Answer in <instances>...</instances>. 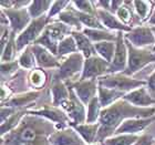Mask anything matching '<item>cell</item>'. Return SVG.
Here are the masks:
<instances>
[{
    "label": "cell",
    "instance_id": "obj_23",
    "mask_svg": "<svg viewBox=\"0 0 155 145\" xmlns=\"http://www.w3.org/2000/svg\"><path fill=\"white\" fill-rule=\"evenodd\" d=\"M71 36L75 40L78 51L80 52V53H82V55L85 59H89L91 57L97 55V51H95V48H94V43L91 42L90 39L87 38L82 31H75V30H73Z\"/></svg>",
    "mask_w": 155,
    "mask_h": 145
},
{
    "label": "cell",
    "instance_id": "obj_16",
    "mask_svg": "<svg viewBox=\"0 0 155 145\" xmlns=\"http://www.w3.org/2000/svg\"><path fill=\"white\" fill-rule=\"evenodd\" d=\"M42 95V91H27L22 93L15 94L10 97L6 103L1 104V107H9L15 109H28L35 105V102Z\"/></svg>",
    "mask_w": 155,
    "mask_h": 145
},
{
    "label": "cell",
    "instance_id": "obj_1",
    "mask_svg": "<svg viewBox=\"0 0 155 145\" xmlns=\"http://www.w3.org/2000/svg\"><path fill=\"white\" fill-rule=\"evenodd\" d=\"M155 116V107H136L125 100H119L110 107L102 110L99 119L100 131L97 143L102 144L107 139L114 135L115 131L124 121L129 119H147Z\"/></svg>",
    "mask_w": 155,
    "mask_h": 145
},
{
    "label": "cell",
    "instance_id": "obj_9",
    "mask_svg": "<svg viewBox=\"0 0 155 145\" xmlns=\"http://www.w3.org/2000/svg\"><path fill=\"white\" fill-rule=\"evenodd\" d=\"M124 32H117V39H116V48L114 58L110 63L107 74L114 73H123L127 67V59H129V52L127 47L125 43Z\"/></svg>",
    "mask_w": 155,
    "mask_h": 145
},
{
    "label": "cell",
    "instance_id": "obj_15",
    "mask_svg": "<svg viewBox=\"0 0 155 145\" xmlns=\"http://www.w3.org/2000/svg\"><path fill=\"white\" fill-rule=\"evenodd\" d=\"M155 122V116L147 117V119H129L120 125L115 131L114 135L120 134H132V135H141L149 127L152 123Z\"/></svg>",
    "mask_w": 155,
    "mask_h": 145
},
{
    "label": "cell",
    "instance_id": "obj_47",
    "mask_svg": "<svg viewBox=\"0 0 155 145\" xmlns=\"http://www.w3.org/2000/svg\"><path fill=\"white\" fill-rule=\"evenodd\" d=\"M152 5H153V8L155 9V1H152Z\"/></svg>",
    "mask_w": 155,
    "mask_h": 145
},
{
    "label": "cell",
    "instance_id": "obj_12",
    "mask_svg": "<svg viewBox=\"0 0 155 145\" xmlns=\"http://www.w3.org/2000/svg\"><path fill=\"white\" fill-rule=\"evenodd\" d=\"M67 84L74 91L77 97L80 99V101L85 107L97 95V87H99V80L97 79L75 81V82H72V83L69 82Z\"/></svg>",
    "mask_w": 155,
    "mask_h": 145
},
{
    "label": "cell",
    "instance_id": "obj_35",
    "mask_svg": "<svg viewBox=\"0 0 155 145\" xmlns=\"http://www.w3.org/2000/svg\"><path fill=\"white\" fill-rule=\"evenodd\" d=\"M139 137L140 135H132V134L113 135L105 140L102 145H133L139 140Z\"/></svg>",
    "mask_w": 155,
    "mask_h": 145
},
{
    "label": "cell",
    "instance_id": "obj_28",
    "mask_svg": "<svg viewBox=\"0 0 155 145\" xmlns=\"http://www.w3.org/2000/svg\"><path fill=\"white\" fill-rule=\"evenodd\" d=\"M27 111L28 109H21L15 112L12 115L8 117L3 123H1V136H5L6 134L10 133L11 131L16 129L19 125L22 119L27 115Z\"/></svg>",
    "mask_w": 155,
    "mask_h": 145
},
{
    "label": "cell",
    "instance_id": "obj_3",
    "mask_svg": "<svg viewBox=\"0 0 155 145\" xmlns=\"http://www.w3.org/2000/svg\"><path fill=\"white\" fill-rule=\"evenodd\" d=\"M129 59H127V67L123 73L129 77H133L136 72L141 71L146 65L155 63V52L153 49L136 48L132 45L127 40H125Z\"/></svg>",
    "mask_w": 155,
    "mask_h": 145
},
{
    "label": "cell",
    "instance_id": "obj_18",
    "mask_svg": "<svg viewBox=\"0 0 155 145\" xmlns=\"http://www.w3.org/2000/svg\"><path fill=\"white\" fill-rule=\"evenodd\" d=\"M97 16L101 23L103 25V27L109 31H113V32H124L127 33L130 32L133 28L129 26H125L123 22H121L119 18L114 15V13L107 11L103 9H97Z\"/></svg>",
    "mask_w": 155,
    "mask_h": 145
},
{
    "label": "cell",
    "instance_id": "obj_44",
    "mask_svg": "<svg viewBox=\"0 0 155 145\" xmlns=\"http://www.w3.org/2000/svg\"><path fill=\"white\" fill-rule=\"evenodd\" d=\"M123 3L124 0H111V12L115 15L116 11L123 6Z\"/></svg>",
    "mask_w": 155,
    "mask_h": 145
},
{
    "label": "cell",
    "instance_id": "obj_38",
    "mask_svg": "<svg viewBox=\"0 0 155 145\" xmlns=\"http://www.w3.org/2000/svg\"><path fill=\"white\" fill-rule=\"evenodd\" d=\"M71 3L72 6L75 8V10L80 11V12L97 16V5H95V1H91V0H78V1H71Z\"/></svg>",
    "mask_w": 155,
    "mask_h": 145
},
{
    "label": "cell",
    "instance_id": "obj_46",
    "mask_svg": "<svg viewBox=\"0 0 155 145\" xmlns=\"http://www.w3.org/2000/svg\"><path fill=\"white\" fill-rule=\"evenodd\" d=\"M152 28V31H153V33H154V36H155V27H151ZM153 51L155 52V45H154V48H153Z\"/></svg>",
    "mask_w": 155,
    "mask_h": 145
},
{
    "label": "cell",
    "instance_id": "obj_42",
    "mask_svg": "<svg viewBox=\"0 0 155 145\" xmlns=\"http://www.w3.org/2000/svg\"><path fill=\"white\" fill-rule=\"evenodd\" d=\"M146 89L149 91L150 95L155 100V69L146 80Z\"/></svg>",
    "mask_w": 155,
    "mask_h": 145
},
{
    "label": "cell",
    "instance_id": "obj_17",
    "mask_svg": "<svg viewBox=\"0 0 155 145\" xmlns=\"http://www.w3.org/2000/svg\"><path fill=\"white\" fill-rule=\"evenodd\" d=\"M32 52L36 57L37 67L41 69H55L58 70L61 64V60L57 55L52 54L51 52L43 48L42 45L32 44Z\"/></svg>",
    "mask_w": 155,
    "mask_h": 145
},
{
    "label": "cell",
    "instance_id": "obj_27",
    "mask_svg": "<svg viewBox=\"0 0 155 145\" xmlns=\"http://www.w3.org/2000/svg\"><path fill=\"white\" fill-rule=\"evenodd\" d=\"M53 1L51 0H35L28 7L29 15L32 19H38L43 16H47L51 9Z\"/></svg>",
    "mask_w": 155,
    "mask_h": 145
},
{
    "label": "cell",
    "instance_id": "obj_22",
    "mask_svg": "<svg viewBox=\"0 0 155 145\" xmlns=\"http://www.w3.org/2000/svg\"><path fill=\"white\" fill-rule=\"evenodd\" d=\"M49 77L45 69L36 68L27 75V87L31 91H42L48 83Z\"/></svg>",
    "mask_w": 155,
    "mask_h": 145
},
{
    "label": "cell",
    "instance_id": "obj_13",
    "mask_svg": "<svg viewBox=\"0 0 155 145\" xmlns=\"http://www.w3.org/2000/svg\"><path fill=\"white\" fill-rule=\"evenodd\" d=\"M7 16L10 23V29L15 32L17 36H19L27 27L32 21V18L30 17L28 8L23 9H1Z\"/></svg>",
    "mask_w": 155,
    "mask_h": 145
},
{
    "label": "cell",
    "instance_id": "obj_10",
    "mask_svg": "<svg viewBox=\"0 0 155 145\" xmlns=\"http://www.w3.org/2000/svg\"><path fill=\"white\" fill-rule=\"evenodd\" d=\"M61 109L68 114L69 119L71 120V123L73 124H82L87 122L85 105L81 102L71 87H70V97L64 104H62Z\"/></svg>",
    "mask_w": 155,
    "mask_h": 145
},
{
    "label": "cell",
    "instance_id": "obj_31",
    "mask_svg": "<svg viewBox=\"0 0 155 145\" xmlns=\"http://www.w3.org/2000/svg\"><path fill=\"white\" fill-rule=\"evenodd\" d=\"M77 52L79 51H78L74 38L72 36H68L60 42V44L58 47V55L57 57L61 60V59L65 58L70 54H73V53H77Z\"/></svg>",
    "mask_w": 155,
    "mask_h": 145
},
{
    "label": "cell",
    "instance_id": "obj_48",
    "mask_svg": "<svg viewBox=\"0 0 155 145\" xmlns=\"http://www.w3.org/2000/svg\"><path fill=\"white\" fill-rule=\"evenodd\" d=\"M90 145H102V144H99V143H95V144H90Z\"/></svg>",
    "mask_w": 155,
    "mask_h": 145
},
{
    "label": "cell",
    "instance_id": "obj_33",
    "mask_svg": "<svg viewBox=\"0 0 155 145\" xmlns=\"http://www.w3.org/2000/svg\"><path fill=\"white\" fill-rule=\"evenodd\" d=\"M17 53H18V50H17V35L11 31L9 42L7 43L5 50L1 52V63L16 60L15 58H16Z\"/></svg>",
    "mask_w": 155,
    "mask_h": 145
},
{
    "label": "cell",
    "instance_id": "obj_20",
    "mask_svg": "<svg viewBox=\"0 0 155 145\" xmlns=\"http://www.w3.org/2000/svg\"><path fill=\"white\" fill-rule=\"evenodd\" d=\"M123 100H125L126 102H129L130 104H132L134 107H143V109L152 107L153 105H155V100L150 95L146 87H139V89L125 94Z\"/></svg>",
    "mask_w": 155,
    "mask_h": 145
},
{
    "label": "cell",
    "instance_id": "obj_7",
    "mask_svg": "<svg viewBox=\"0 0 155 145\" xmlns=\"http://www.w3.org/2000/svg\"><path fill=\"white\" fill-rule=\"evenodd\" d=\"M27 114L35 116H40L48 120L49 122L53 123L57 130H62L70 126L71 120L69 119L68 114L61 109L53 105H42L39 109H30L27 111Z\"/></svg>",
    "mask_w": 155,
    "mask_h": 145
},
{
    "label": "cell",
    "instance_id": "obj_26",
    "mask_svg": "<svg viewBox=\"0 0 155 145\" xmlns=\"http://www.w3.org/2000/svg\"><path fill=\"white\" fill-rule=\"evenodd\" d=\"M58 21L64 23V25H67L72 30H75V31H82L83 30V26H82V23H81L80 19H79L77 11H75L74 7L72 6V3L63 12L59 15Z\"/></svg>",
    "mask_w": 155,
    "mask_h": 145
},
{
    "label": "cell",
    "instance_id": "obj_8",
    "mask_svg": "<svg viewBox=\"0 0 155 145\" xmlns=\"http://www.w3.org/2000/svg\"><path fill=\"white\" fill-rule=\"evenodd\" d=\"M109 67H110V63L99 55H94V57H91L89 59H85L83 71H82L78 81L99 79V77L107 74Z\"/></svg>",
    "mask_w": 155,
    "mask_h": 145
},
{
    "label": "cell",
    "instance_id": "obj_30",
    "mask_svg": "<svg viewBox=\"0 0 155 145\" xmlns=\"http://www.w3.org/2000/svg\"><path fill=\"white\" fill-rule=\"evenodd\" d=\"M133 7H134V11H135L136 16L139 17L142 22H144V21L147 22V20L150 19V17L154 10L152 1H144V0L133 1Z\"/></svg>",
    "mask_w": 155,
    "mask_h": 145
},
{
    "label": "cell",
    "instance_id": "obj_4",
    "mask_svg": "<svg viewBox=\"0 0 155 145\" xmlns=\"http://www.w3.org/2000/svg\"><path fill=\"white\" fill-rule=\"evenodd\" d=\"M97 80H99V85L113 89V90L120 91L125 94L130 93L139 87H146V80L134 79L132 77L125 75L124 73L105 74L103 77H99Z\"/></svg>",
    "mask_w": 155,
    "mask_h": 145
},
{
    "label": "cell",
    "instance_id": "obj_25",
    "mask_svg": "<svg viewBox=\"0 0 155 145\" xmlns=\"http://www.w3.org/2000/svg\"><path fill=\"white\" fill-rule=\"evenodd\" d=\"M82 32L90 39L91 42H93L94 44L105 41L115 42L116 39H117V32L109 31L107 29H87V28H83Z\"/></svg>",
    "mask_w": 155,
    "mask_h": 145
},
{
    "label": "cell",
    "instance_id": "obj_36",
    "mask_svg": "<svg viewBox=\"0 0 155 145\" xmlns=\"http://www.w3.org/2000/svg\"><path fill=\"white\" fill-rule=\"evenodd\" d=\"M75 11H77V15L79 17V19H80L83 28H87V29H105L103 25L101 23V21L99 20L97 16L82 13L80 11H78V10H75Z\"/></svg>",
    "mask_w": 155,
    "mask_h": 145
},
{
    "label": "cell",
    "instance_id": "obj_5",
    "mask_svg": "<svg viewBox=\"0 0 155 145\" xmlns=\"http://www.w3.org/2000/svg\"><path fill=\"white\" fill-rule=\"evenodd\" d=\"M84 61H85V58L80 52H77V53H73V54H70L61 59L60 68L55 71L52 77L64 81L67 83L74 82L73 79L75 75H78L79 73L81 75L83 71Z\"/></svg>",
    "mask_w": 155,
    "mask_h": 145
},
{
    "label": "cell",
    "instance_id": "obj_40",
    "mask_svg": "<svg viewBox=\"0 0 155 145\" xmlns=\"http://www.w3.org/2000/svg\"><path fill=\"white\" fill-rule=\"evenodd\" d=\"M71 5V1L69 0H58V1H53L51 6V9L48 12L47 17L50 21H52V19L54 18L55 16L58 17L61 12H63L69 6Z\"/></svg>",
    "mask_w": 155,
    "mask_h": 145
},
{
    "label": "cell",
    "instance_id": "obj_11",
    "mask_svg": "<svg viewBox=\"0 0 155 145\" xmlns=\"http://www.w3.org/2000/svg\"><path fill=\"white\" fill-rule=\"evenodd\" d=\"M125 40L136 48H145L155 45V36L150 26H139L133 28L130 32L124 35Z\"/></svg>",
    "mask_w": 155,
    "mask_h": 145
},
{
    "label": "cell",
    "instance_id": "obj_24",
    "mask_svg": "<svg viewBox=\"0 0 155 145\" xmlns=\"http://www.w3.org/2000/svg\"><path fill=\"white\" fill-rule=\"evenodd\" d=\"M124 95H125V93H123V92L113 90V89H109V87H104L102 85H99V87H97V97H99L101 107L103 109L110 107L119 100L123 99Z\"/></svg>",
    "mask_w": 155,
    "mask_h": 145
},
{
    "label": "cell",
    "instance_id": "obj_14",
    "mask_svg": "<svg viewBox=\"0 0 155 145\" xmlns=\"http://www.w3.org/2000/svg\"><path fill=\"white\" fill-rule=\"evenodd\" d=\"M49 141L51 145H87L79 133L72 126L65 129L57 130L50 137Z\"/></svg>",
    "mask_w": 155,
    "mask_h": 145
},
{
    "label": "cell",
    "instance_id": "obj_41",
    "mask_svg": "<svg viewBox=\"0 0 155 145\" xmlns=\"http://www.w3.org/2000/svg\"><path fill=\"white\" fill-rule=\"evenodd\" d=\"M155 144V139L149 133H143L139 137V140L136 141L133 145H154Z\"/></svg>",
    "mask_w": 155,
    "mask_h": 145
},
{
    "label": "cell",
    "instance_id": "obj_29",
    "mask_svg": "<svg viewBox=\"0 0 155 145\" xmlns=\"http://www.w3.org/2000/svg\"><path fill=\"white\" fill-rule=\"evenodd\" d=\"M97 54L104 59L107 62L111 63L114 58V53H115V48H116V41H105V42H100V43H95L94 44Z\"/></svg>",
    "mask_w": 155,
    "mask_h": 145
},
{
    "label": "cell",
    "instance_id": "obj_43",
    "mask_svg": "<svg viewBox=\"0 0 155 145\" xmlns=\"http://www.w3.org/2000/svg\"><path fill=\"white\" fill-rule=\"evenodd\" d=\"M18 109H15V107H1V110H0V122L3 123L6 121L8 117L12 115L13 113L17 112Z\"/></svg>",
    "mask_w": 155,
    "mask_h": 145
},
{
    "label": "cell",
    "instance_id": "obj_34",
    "mask_svg": "<svg viewBox=\"0 0 155 145\" xmlns=\"http://www.w3.org/2000/svg\"><path fill=\"white\" fill-rule=\"evenodd\" d=\"M103 107H101L97 95L87 105V122L85 123H97L100 119L101 112Z\"/></svg>",
    "mask_w": 155,
    "mask_h": 145
},
{
    "label": "cell",
    "instance_id": "obj_2",
    "mask_svg": "<svg viewBox=\"0 0 155 145\" xmlns=\"http://www.w3.org/2000/svg\"><path fill=\"white\" fill-rule=\"evenodd\" d=\"M73 30L64 23L60 21H51L45 27V31L42 32L40 38L36 41L35 44L42 45L43 48L51 52L52 54L58 55V47L60 42L68 36H71Z\"/></svg>",
    "mask_w": 155,
    "mask_h": 145
},
{
    "label": "cell",
    "instance_id": "obj_45",
    "mask_svg": "<svg viewBox=\"0 0 155 145\" xmlns=\"http://www.w3.org/2000/svg\"><path fill=\"white\" fill-rule=\"evenodd\" d=\"M147 25H149L150 27H155V9L153 10L152 15H151V17H150V19L147 20Z\"/></svg>",
    "mask_w": 155,
    "mask_h": 145
},
{
    "label": "cell",
    "instance_id": "obj_21",
    "mask_svg": "<svg viewBox=\"0 0 155 145\" xmlns=\"http://www.w3.org/2000/svg\"><path fill=\"white\" fill-rule=\"evenodd\" d=\"M70 126L79 133L84 142L87 145L95 144L100 131V123H82V124H73L71 123Z\"/></svg>",
    "mask_w": 155,
    "mask_h": 145
},
{
    "label": "cell",
    "instance_id": "obj_39",
    "mask_svg": "<svg viewBox=\"0 0 155 145\" xmlns=\"http://www.w3.org/2000/svg\"><path fill=\"white\" fill-rule=\"evenodd\" d=\"M0 145H51V143L49 141V137H42L37 141H19L10 139L8 136H2Z\"/></svg>",
    "mask_w": 155,
    "mask_h": 145
},
{
    "label": "cell",
    "instance_id": "obj_37",
    "mask_svg": "<svg viewBox=\"0 0 155 145\" xmlns=\"http://www.w3.org/2000/svg\"><path fill=\"white\" fill-rule=\"evenodd\" d=\"M19 61L18 59L10 62H2L1 63V84L5 83L7 79H12L19 72Z\"/></svg>",
    "mask_w": 155,
    "mask_h": 145
},
{
    "label": "cell",
    "instance_id": "obj_49",
    "mask_svg": "<svg viewBox=\"0 0 155 145\" xmlns=\"http://www.w3.org/2000/svg\"><path fill=\"white\" fill-rule=\"evenodd\" d=\"M154 145H155V144H154Z\"/></svg>",
    "mask_w": 155,
    "mask_h": 145
},
{
    "label": "cell",
    "instance_id": "obj_19",
    "mask_svg": "<svg viewBox=\"0 0 155 145\" xmlns=\"http://www.w3.org/2000/svg\"><path fill=\"white\" fill-rule=\"evenodd\" d=\"M50 95H51V104L53 107H61L70 97V87L64 81L52 77L50 85Z\"/></svg>",
    "mask_w": 155,
    "mask_h": 145
},
{
    "label": "cell",
    "instance_id": "obj_6",
    "mask_svg": "<svg viewBox=\"0 0 155 145\" xmlns=\"http://www.w3.org/2000/svg\"><path fill=\"white\" fill-rule=\"evenodd\" d=\"M51 22L47 16H43L38 19H32L30 25L17 36V50L18 52H22L27 47H30L36 43V41L40 38L42 32L45 31V27Z\"/></svg>",
    "mask_w": 155,
    "mask_h": 145
},
{
    "label": "cell",
    "instance_id": "obj_32",
    "mask_svg": "<svg viewBox=\"0 0 155 145\" xmlns=\"http://www.w3.org/2000/svg\"><path fill=\"white\" fill-rule=\"evenodd\" d=\"M18 61H19L20 68L23 69V70H30V71H31L33 69L38 68V67H37L36 57L33 54L31 45H30V47H27V48L20 53L19 58H18Z\"/></svg>",
    "mask_w": 155,
    "mask_h": 145
}]
</instances>
